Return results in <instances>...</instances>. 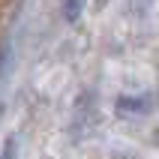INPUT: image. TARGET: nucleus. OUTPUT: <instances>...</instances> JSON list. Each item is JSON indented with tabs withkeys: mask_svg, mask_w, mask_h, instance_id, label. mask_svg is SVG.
Wrapping results in <instances>:
<instances>
[{
	"mask_svg": "<svg viewBox=\"0 0 159 159\" xmlns=\"http://www.w3.org/2000/svg\"><path fill=\"white\" fill-rule=\"evenodd\" d=\"M84 12V0H63V15L66 21H78Z\"/></svg>",
	"mask_w": 159,
	"mask_h": 159,
	"instance_id": "f257e3e1",
	"label": "nucleus"
},
{
	"mask_svg": "<svg viewBox=\"0 0 159 159\" xmlns=\"http://www.w3.org/2000/svg\"><path fill=\"white\" fill-rule=\"evenodd\" d=\"M0 159H15V141H6L3 150H0Z\"/></svg>",
	"mask_w": 159,
	"mask_h": 159,
	"instance_id": "f03ea898",
	"label": "nucleus"
}]
</instances>
